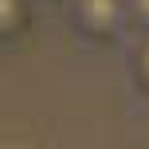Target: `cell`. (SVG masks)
<instances>
[{
  "label": "cell",
  "instance_id": "6da1fadb",
  "mask_svg": "<svg viewBox=\"0 0 149 149\" xmlns=\"http://www.w3.org/2000/svg\"><path fill=\"white\" fill-rule=\"evenodd\" d=\"M67 12L74 31L90 43H114L126 28H134L130 0H67Z\"/></svg>",
  "mask_w": 149,
  "mask_h": 149
},
{
  "label": "cell",
  "instance_id": "7a4b0ae2",
  "mask_svg": "<svg viewBox=\"0 0 149 149\" xmlns=\"http://www.w3.org/2000/svg\"><path fill=\"white\" fill-rule=\"evenodd\" d=\"M31 0H0V43L20 39L31 28Z\"/></svg>",
  "mask_w": 149,
  "mask_h": 149
},
{
  "label": "cell",
  "instance_id": "3957f363",
  "mask_svg": "<svg viewBox=\"0 0 149 149\" xmlns=\"http://www.w3.org/2000/svg\"><path fill=\"white\" fill-rule=\"evenodd\" d=\"M130 71H134V82L141 94H149V31H141V39L130 51Z\"/></svg>",
  "mask_w": 149,
  "mask_h": 149
},
{
  "label": "cell",
  "instance_id": "277c9868",
  "mask_svg": "<svg viewBox=\"0 0 149 149\" xmlns=\"http://www.w3.org/2000/svg\"><path fill=\"white\" fill-rule=\"evenodd\" d=\"M130 20L137 31H149V0H130Z\"/></svg>",
  "mask_w": 149,
  "mask_h": 149
},
{
  "label": "cell",
  "instance_id": "5b68a950",
  "mask_svg": "<svg viewBox=\"0 0 149 149\" xmlns=\"http://www.w3.org/2000/svg\"><path fill=\"white\" fill-rule=\"evenodd\" d=\"M31 4H43V8H55V4H67V0H31Z\"/></svg>",
  "mask_w": 149,
  "mask_h": 149
}]
</instances>
